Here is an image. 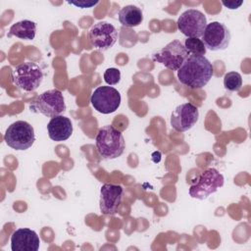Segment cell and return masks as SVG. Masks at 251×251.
Segmentation results:
<instances>
[{
    "label": "cell",
    "instance_id": "7a4b0ae2",
    "mask_svg": "<svg viewBox=\"0 0 251 251\" xmlns=\"http://www.w3.org/2000/svg\"><path fill=\"white\" fill-rule=\"evenodd\" d=\"M95 144L98 154L105 160L117 159L124 153L126 148L123 133L110 125L104 126L98 130Z\"/></svg>",
    "mask_w": 251,
    "mask_h": 251
},
{
    "label": "cell",
    "instance_id": "3957f363",
    "mask_svg": "<svg viewBox=\"0 0 251 251\" xmlns=\"http://www.w3.org/2000/svg\"><path fill=\"white\" fill-rule=\"evenodd\" d=\"M44 75L42 69L33 62H25L17 66L11 73V80L13 84L24 91L36 90L42 80Z\"/></svg>",
    "mask_w": 251,
    "mask_h": 251
},
{
    "label": "cell",
    "instance_id": "6da1fadb",
    "mask_svg": "<svg viewBox=\"0 0 251 251\" xmlns=\"http://www.w3.org/2000/svg\"><path fill=\"white\" fill-rule=\"evenodd\" d=\"M214 75L212 63L201 55H189L177 70L178 80L191 89L204 87Z\"/></svg>",
    "mask_w": 251,
    "mask_h": 251
},
{
    "label": "cell",
    "instance_id": "9c48e42d",
    "mask_svg": "<svg viewBox=\"0 0 251 251\" xmlns=\"http://www.w3.org/2000/svg\"><path fill=\"white\" fill-rule=\"evenodd\" d=\"M201 40L206 49L211 51H223L229 45L230 31L223 23L212 22L207 24Z\"/></svg>",
    "mask_w": 251,
    "mask_h": 251
},
{
    "label": "cell",
    "instance_id": "52a82bcc",
    "mask_svg": "<svg viewBox=\"0 0 251 251\" xmlns=\"http://www.w3.org/2000/svg\"><path fill=\"white\" fill-rule=\"evenodd\" d=\"M189 56V52L179 40L169 42L162 49L153 53V61L164 65L172 71H177Z\"/></svg>",
    "mask_w": 251,
    "mask_h": 251
},
{
    "label": "cell",
    "instance_id": "d6986e66",
    "mask_svg": "<svg viewBox=\"0 0 251 251\" xmlns=\"http://www.w3.org/2000/svg\"><path fill=\"white\" fill-rule=\"evenodd\" d=\"M184 47L189 52V54L191 53L193 55L204 56L207 51L203 41L196 37H187L184 41Z\"/></svg>",
    "mask_w": 251,
    "mask_h": 251
},
{
    "label": "cell",
    "instance_id": "ba28073f",
    "mask_svg": "<svg viewBox=\"0 0 251 251\" xmlns=\"http://www.w3.org/2000/svg\"><path fill=\"white\" fill-rule=\"evenodd\" d=\"M121 94L120 92L107 85L98 86L91 94L90 102L92 107L101 114H111L118 110L121 105Z\"/></svg>",
    "mask_w": 251,
    "mask_h": 251
},
{
    "label": "cell",
    "instance_id": "8992f818",
    "mask_svg": "<svg viewBox=\"0 0 251 251\" xmlns=\"http://www.w3.org/2000/svg\"><path fill=\"white\" fill-rule=\"evenodd\" d=\"M30 111L40 113L45 117L53 118L59 116L66 110L63 93L58 89H50L41 93L30 103Z\"/></svg>",
    "mask_w": 251,
    "mask_h": 251
},
{
    "label": "cell",
    "instance_id": "30bf717a",
    "mask_svg": "<svg viewBox=\"0 0 251 251\" xmlns=\"http://www.w3.org/2000/svg\"><path fill=\"white\" fill-rule=\"evenodd\" d=\"M177 28L186 37L199 38L203 35L207 25L206 16L199 10L188 9L177 19Z\"/></svg>",
    "mask_w": 251,
    "mask_h": 251
},
{
    "label": "cell",
    "instance_id": "7402d4cb",
    "mask_svg": "<svg viewBox=\"0 0 251 251\" xmlns=\"http://www.w3.org/2000/svg\"><path fill=\"white\" fill-rule=\"evenodd\" d=\"M224 6H226V8L230 9V10H235V9H238L242 4H243V1H223L222 2Z\"/></svg>",
    "mask_w": 251,
    "mask_h": 251
},
{
    "label": "cell",
    "instance_id": "9a60e30c",
    "mask_svg": "<svg viewBox=\"0 0 251 251\" xmlns=\"http://www.w3.org/2000/svg\"><path fill=\"white\" fill-rule=\"evenodd\" d=\"M47 131L50 139L54 141H65L73 133V125L65 116L53 117L47 125Z\"/></svg>",
    "mask_w": 251,
    "mask_h": 251
},
{
    "label": "cell",
    "instance_id": "5b68a950",
    "mask_svg": "<svg viewBox=\"0 0 251 251\" xmlns=\"http://www.w3.org/2000/svg\"><path fill=\"white\" fill-rule=\"evenodd\" d=\"M224 182V176L218 170L208 169L201 173L196 181L190 185L189 195L192 198L204 200L221 188Z\"/></svg>",
    "mask_w": 251,
    "mask_h": 251
},
{
    "label": "cell",
    "instance_id": "4fadbf2b",
    "mask_svg": "<svg viewBox=\"0 0 251 251\" xmlns=\"http://www.w3.org/2000/svg\"><path fill=\"white\" fill-rule=\"evenodd\" d=\"M124 196V188L120 184L105 183L100 189L99 206L103 215H114L117 213Z\"/></svg>",
    "mask_w": 251,
    "mask_h": 251
},
{
    "label": "cell",
    "instance_id": "7c38bea8",
    "mask_svg": "<svg viewBox=\"0 0 251 251\" xmlns=\"http://www.w3.org/2000/svg\"><path fill=\"white\" fill-rule=\"evenodd\" d=\"M199 119L198 108L191 103L178 105L171 116L172 127L179 132L187 131L192 128Z\"/></svg>",
    "mask_w": 251,
    "mask_h": 251
},
{
    "label": "cell",
    "instance_id": "277c9868",
    "mask_svg": "<svg viewBox=\"0 0 251 251\" xmlns=\"http://www.w3.org/2000/svg\"><path fill=\"white\" fill-rule=\"evenodd\" d=\"M4 140L9 147L15 150H26L35 141L34 129L25 121H16L6 129Z\"/></svg>",
    "mask_w": 251,
    "mask_h": 251
},
{
    "label": "cell",
    "instance_id": "5bb4252c",
    "mask_svg": "<svg viewBox=\"0 0 251 251\" xmlns=\"http://www.w3.org/2000/svg\"><path fill=\"white\" fill-rule=\"evenodd\" d=\"M39 244V236L30 228H18L11 235L12 251H37Z\"/></svg>",
    "mask_w": 251,
    "mask_h": 251
},
{
    "label": "cell",
    "instance_id": "ac0fdd59",
    "mask_svg": "<svg viewBox=\"0 0 251 251\" xmlns=\"http://www.w3.org/2000/svg\"><path fill=\"white\" fill-rule=\"evenodd\" d=\"M224 86L226 90L234 92L240 90L242 86L241 75L237 72H228L224 76Z\"/></svg>",
    "mask_w": 251,
    "mask_h": 251
},
{
    "label": "cell",
    "instance_id": "2e32d148",
    "mask_svg": "<svg viewBox=\"0 0 251 251\" xmlns=\"http://www.w3.org/2000/svg\"><path fill=\"white\" fill-rule=\"evenodd\" d=\"M119 22L126 27H135L143 21L142 10L134 5H126L119 12Z\"/></svg>",
    "mask_w": 251,
    "mask_h": 251
},
{
    "label": "cell",
    "instance_id": "8fae6325",
    "mask_svg": "<svg viewBox=\"0 0 251 251\" xmlns=\"http://www.w3.org/2000/svg\"><path fill=\"white\" fill-rule=\"evenodd\" d=\"M117 28L108 22H98L91 26L88 32V38L91 45L100 50L106 51L112 48L118 40Z\"/></svg>",
    "mask_w": 251,
    "mask_h": 251
},
{
    "label": "cell",
    "instance_id": "e0dca14e",
    "mask_svg": "<svg viewBox=\"0 0 251 251\" xmlns=\"http://www.w3.org/2000/svg\"><path fill=\"white\" fill-rule=\"evenodd\" d=\"M36 34V24L29 20H22L11 25L8 35L21 39L32 40Z\"/></svg>",
    "mask_w": 251,
    "mask_h": 251
},
{
    "label": "cell",
    "instance_id": "ffe728a7",
    "mask_svg": "<svg viewBox=\"0 0 251 251\" xmlns=\"http://www.w3.org/2000/svg\"><path fill=\"white\" fill-rule=\"evenodd\" d=\"M104 80L109 85H116L121 80V72L117 68H109L104 72Z\"/></svg>",
    "mask_w": 251,
    "mask_h": 251
},
{
    "label": "cell",
    "instance_id": "44dd1931",
    "mask_svg": "<svg viewBox=\"0 0 251 251\" xmlns=\"http://www.w3.org/2000/svg\"><path fill=\"white\" fill-rule=\"evenodd\" d=\"M68 4L70 5H74L77 8L80 9H85V8H91L96 6L99 1H88V0H79V1H67Z\"/></svg>",
    "mask_w": 251,
    "mask_h": 251
}]
</instances>
